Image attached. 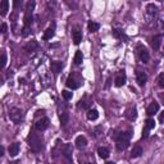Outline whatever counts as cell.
Wrapping results in <instances>:
<instances>
[{
    "instance_id": "obj_32",
    "label": "cell",
    "mask_w": 164,
    "mask_h": 164,
    "mask_svg": "<svg viewBox=\"0 0 164 164\" xmlns=\"http://www.w3.org/2000/svg\"><path fill=\"white\" fill-rule=\"evenodd\" d=\"M62 95H63V98L66 99V100H70V99H72V96H73V94L70 91H68V90H64V91H62Z\"/></svg>"
},
{
    "instance_id": "obj_17",
    "label": "cell",
    "mask_w": 164,
    "mask_h": 164,
    "mask_svg": "<svg viewBox=\"0 0 164 164\" xmlns=\"http://www.w3.org/2000/svg\"><path fill=\"white\" fill-rule=\"evenodd\" d=\"M141 154H142V147L136 145L132 149V151H131V156L132 158H139V156H141Z\"/></svg>"
},
{
    "instance_id": "obj_28",
    "label": "cell",
    "mask_w": 164,
    "mask_h": 164,
    "mask_svg": "<svg viewBox=\"0 0 164 164\" xmlns=\"http://www.w3.org/2000/svg\"><path fill=\"white\" fill-rule=\"evenodd\" d=\"M37 46H38V44L36 43V41H31V43L28 44V45H26V46H24V49L27 50V51H33V50L36 49Z\"/></svg>"
},
{
    "instance_id": "obj_12",
    "label": "cell",
    "mask_w": 164,
    "mask_h": 164,
    "mask_svg": "<svg viewBox=\"0 0 164 164\" xmlns=\"http://www.w3.org/2000/svg\"><path fill=\"white\" fill-rule=\"evenodd\" d=\"M140 59H141V62H144V63H147L150 60V54L145 47L140 50Z\"/></svg>"
},
{
    "instance_id": "obj_5",
    "label": "cell",
    "mask_w": 164,
    "mask_h": 164,
    "mask_svg": "<svg viewBox=\"0 0 164 164\" xmlns=\"http://www.w3.org/2000/svg\"><path fill=\"white\" fill-rule=\"evenodd\" d=\"M49 127V119L47 118H41L36 122V130L37 131H45Z\"/></svg>"
},
{
    "instance_id": "obj_9",
    "label": "cell",
    "mask_w": 164,
    "mask_h": 164,
    "mask_svg": "<svg viewBox=\"0 0 164 164\" xmlns=\"http://www.w3.org/2000/svg\"><path fill=\"white\" fill-rule=\"evenodd\" d=\"M86 145H87V140H86L85 136H77L76 139V146L78 147V149H83V147H86Z\"/></svg>"
},
{
    "instance_id": "obj_7",
    "label": "cell",
    "mask_w": 164,
    "mask_h": 164,
    "mask_svg": "<svg viewBox=\"0 0 164 164\" xmlns=\"http://www.w3.org/2000/svg\"><path fill=\"white\" fill-rule=\"evenodd\" d=\"M159 104L158 103H151V104L147 107V109H146V114L147 115H154V114H156L159 112Z\"/></svg>"
},
{
    "instance_id": "obj_11",
    "label": "cell",
    "mask_w": 164,
    "mask_h": 164,
    "mask_svg": "<svg viewBox=\"0 0 164 164\" xmlns=\"http://www.w3.org/2000/svg\"><path fill=\"white\" fill-rule=\"evenodd\" d=\"M19 153V144L18 142H14L9 146V155L10 156H17Z\"/></svg>"
},
{
    "instance_id": "obj_35",
    "label": "cell",
    "mask_w": 164,
    "mask_h": 164,
    "mask_svg": "<svg viewBox=\"0 0 164 164\" xmlns=\"http://www.w3.org/2000/svg\"><path fill=\"white\" fill-rule=\"evenodd\" d=\"M22 3H23V0H13V8L18 9L22 5Z\"/></svg>"
},
{
    "instance_id": "obj_31",
    "label": "cell",
    "mask_w": 164,
    "mask_h": 164,
    "mask_svg": "<svg viewBox=\"0 0 164 164\" xmlns=\"http://www.w3.org/2000/svg\"><path fill=\"white\" fill-rule=\"evenodd\" d=\"M35 9V0H30L27 4V8H26V13H32Z\"/></svg>"
},
{
    "instance_id": "obj_23",
    "label": "cell",
    "mask_w": 164,
    "mask_h": 164,
    "mask_svg": "<svg viewBox=\"0 0 164 164\" xmlns=\"http://www.w3.org/2000/svg\"><path fill=\"white\" fill-rule=\"evenodd\" d=\"M113 36L115 38H121V40H123V38L126 40V38H127V36L124 35V32L122 30H118V28H117V30H113Z\"/></svg>"
},
{
    "instance_id": "obj_16",
    "label": "cell",
    "mask_w": 164,
    "mask_h": 164,
    "mask_svg": "<svg viewBox=\"0 0 164 164\" xmlns=\"http://www.w3.org/2000/svg\"><path fill=\"white\" fill-rule=\"evenodd\" d=\"M81 41H82V32L78 30H75L73 31V43L76 45H78Z\"/></svg>"
},
{
    "instance_id": "obj_34",
    "label": "cell",
    "mask_w": 164,
    "mask_h": 164,
    "mask_svg": "<svg viewBox=\"0 0 164 164\" xmlns=\"http://www.w3.org/2000/svg\"><path fill=\"white\" fill-rule=\"evenodd\" d=\"M28 35H30V27H28V26H24L23 30H22V36H23V37H27Z\"/></svg>"
},
{
    "instance_id": "obj_39",
    "label": "cell",
    "mask_w": 164,
    "mask_h": 164,
    "mask_svg": "<svg viewBox=\"0 0 164 164\" xmlns=\"http://www.w3.org/2000/svg\"><path fill=\"white\" fill-rule=\"evenodd\" d=\"M3 155H4V146L0 145V156H3Z\"/></svg>"
},
{
    "instance_id": "obj_10",
    "label": "cell",
    "mask_w": 164,
    "mask_h": 164,
    "mask_svg": "<svg viewBox=\"0 0 164 164\" xmlns=\"http://www.w3.org/2000/svg\"><path fill=\"white\" fill-rule=\"evenodd\" d=\"M9 10V1L8 0H3L0 3V15H6Z\"/></svg>"
},
{
    "instance_id": "obj_18",
    "label": "cell",
    "mask_w": 164,
    "mask_h": 164,
    "mask_svg": "<svg viewBox=\"0 0 164 164\" xmlns=\"http://www.w3.org/2000/svg\"><path fill=\"white\" fill-rule=\"evenodd\" d=\"M66 85H67V87H69V89H72V90H76V89H78L80 83H77V82L75 81V80L72 78V77H69V78L67 80Z\"/></svg>"
},
{
    "instance_id": "obj_22",
    "label": "cell",
    "mask_w": 164,
    "mask_h": 164,
    "mask_svg": "<svg viewBox=\"0 0 164 164\" xmlns=\"http://www.w3.org/2000/svg\"><path fill=\"white\" fill-rule=\"evenodd\" d=\"M127 118L130 121H133V119H136V117H137V110H136V108H131L130 110L127 112Z\"/></svg>"
},
{
    "instance_id": "obj_36",
    "label": "cell",
    "mask_w": 164,
    "mask_h": 164,
    "mask_svg": "<svg viewBox=\"0 0 164 164\" xmlns=\"http://www.w3.org/2000/svg\"><path fill=\"white\" fill-rule=\"evenodd\" d=\"M6 31H8V26H6V23H3L1 28H0V32L1 33H6Z\"/></svg>"
},
{
    "instance_id": "obj_14",
    "label": "cell",
    "mask_w": 164,
    "mask_h": 164,
    "mask_svg": "<svg viewBox=\"0 0 164 164\" xmlns=\"http://www.w3.org/2000/svg\"><path fill=\"white\" fill-rule=\"evenodd\" d=\"M98 154H99V156H100L101 159H108L109 158V149L108 147H99L98 149Z\"/></svg>"
},
{
    "instance_id": "obj_26",
    "label": "cell",
    "mask_w": 164,
    "mask_h": 164,
    "mask_svg": "<svg viewBox=\"0 0 164 164\" xmlns=\"http://www.w3.org/2000/svg\"><path fill=\"white\" fill-rule=\"evenodd\" d=\"M53 36H54V30H53V28H47V30L44 32L43 38H44V40H50Z\"/></svg>"
},
{
    "instance_id": "obj_40",
    "label": "cell",
    "mask_w": 164,
    "mask_h": 164,
    "mask_svg": "<svg viewBox=\"0 0 164 164\" xmlns=\"http://www.w3.org/2000/svg\"><path fill=\"white\" fill-rule=\"evenodd\" d=\"M158 1H163V0H158Z\"/></svg>"
},
{
    "instance_id": "obj_1",
    "label": "cell",
    "mask_w": 164,
    "mask_h": 164,
    "mask_svg": "<svg viewBox=\"0 0 164 164\" xmlns=\"http://www.w3.org/2000/svg\"><path fill=\"white\" fill-rule=\"evenodd\" d=\"M30 146H31V149L33 150L35 153H38L41 149H43V141H41L40 137H37V136H30Z\"/></svg>"
},
{
    "instance_id": "obj_21",
    "label": "cell",
    "mask_w": 164,
    "mask_h": 164,
    "mask_svg": "<svg viewBox=\"0 0 164 164\" xmlns=\"http://www.w3.org/2000/svg\"><path fill=\"white\" fill-rule=\"evenodd\" d=\"M82 60H83V55H82V51H76V54H75V58H73V62H75V64H81L82 63Z\"/></svg>"
},
{
    "instance_id": "obj_2",
    "label": "cell",
    "mask_w": 164,
    "mask_h": 164,
    "mask_svg": "<svg viewBox=\"0 0 164 164\" xmlns=\"http://www.w3.org/2000/svg\"><path fill=\"white\" fill-rule=\"evenodd\" d=\"M9 118H10V121H13L14 123H18V122H21L22 118H23V113H22L21 109L13 108L10 110V113H9Z\"/></svg>"
},
{
    "instance_id": "obj_37",
    "label": "cell",
    "mask_w": 164,
    "mask_h": 164,
    "mask_svg": "<svg viewBox=\"0 0 164 164\" xmlns=\"http://www.w3.org/2000/svg\"><path fill=\"white\" fill-rule=\"evenodd\" d=\"M149 131H150V130L145 128V130L142 131V137H147V136H149Z\"/></svg>"
},
{
    "instance_id": "obj_15",
    "label": "cell",
    "mask_w": 164,
    "mask_h": 164,
    "mask_svg": "<svg viewBox=\"0 0 164 164\" xmlns=\"http://www.w3.org/2000/svg\"><path fill=\"white\" fill-rule=\"evenodd\" d=\"M99 118V112L96 109H90L87 112V119L89 121H96Z\"/></svg>"
},
{
    "instance_id": "obj_6",
    "label": "cell",
    "mask_w": 164,
    "mask_h": 164,
    "mask_svg": "<svg viewBox=\"0 0 164 164\" xmlns=\"http://www.w3.org/2000/svg\"><path fill=\"white\" fill-rule=\"evenodd\" d=\"M146 80H147V76L145 72L142 70H137L136 72V81L139 83V86H144L146 83Z\"/></svg>"
},
{
    "instance_id": "obj_4",
    "label": "cell",
    "mask_w": 164,
    "mask_h": 164,
    "mask_svg": "<svg viewBox=\"0 0 164 164\" xmlns=\"http://www.w3.org/2000/svg\"><path fill=\"white\" fill-rule=\"evenodd\" d=\"M130 146V140L124 137H118L117 140V149L118 150H126Z\"/></svg>"
},
{
    "instance_id": "obj_29",
    "label": "cell",
    "mask_w": 164,
    "mask_h": 164,
    "mask_svg": "<svg viewBox=\"0 0 164 164\" xmlns=\"http://www.w3.org/2000/svg\"><path fill=\"white\" fill-rule=\"evenodd\" d=\"M154 127H155V121L151 119V118H147L146 122H145V128H147V130H153Z\"/></svg>"
},
{
    "instance_id": "obj_3",
    "label": "cell",
    "mask_w": 164,
    "mask_h": 164,
    "mask_svg": "<svg viewBox=\"0 0 164 164\" xmlns=\"http://www.w3.org/2000/svg\"><path fill=\"white\" fill-rule=\"evenodd\" d=\"M126 81H127V77H126L124 70H119V72L117 73V76H115L114 85L117 86V87H121V86H123L124 83H126Z\"/></svg>"
},
{
    "instance_id": "obj_19",
    "label": "cell",
    "mask_w": 164,
    "mask_h": 164,
    "mask_svg": "<svg viewBox=\"0 0 164 164\" xmlns=\"http://www.w3.org/2000/svg\"><path fill=\"white\" fill-rule=\"evenodd\" d=\"M59 119H60V124H62V126H67V123H68V121H69V114L67 113V112H63V113L59 115Z\"/></svg>"
},
{
    "instance_id": "obj_38",
    "label": "cell",
    "mask_w": 164,
    "mask_h": 164,
    "mask_svg": "<svg viewBox=\"0 0 164 164\" xmlns=\"http://www.w3.org/2000/svg\"><path fill=\"white\" fill-rule=\"evenodd\" d=\"M163 119H164V113L162 112V113L159 114V123H163Z\"/></svg>"
},
{
    "instance_id": "obj_27",
    "label": "cell",
    "mask_w": 164,
    "mask_h": 164,
    "mask_svg": "<svg viewBox=\"0 0 164 164\" xmlns=\"http://www.w3.org/2000/svg\"><path fill=\"white\" fill-rule=\"evenodd\" d=\"M32 13H26V15H24V18H23V21H24V26H30L32 24Z\"/></svg>"
},
{
    "instance_id": "obj_33",
    "label": "cell",
    "mask_w": 164,
    "mask_h": 164,
    "mask_svg": "<svg viewBox=\"0 0 164 164\" xmlns=\"http://www.w3.org/2000/svg\"><path fill=\"white\" fill-rule=\"evenodd\" d=\"M158 85L159 87H164V73H160L159 77H158Z\"/></svg>"
},
{
    "instance_id": "obj_13",
    "label": "cell",
    "mask_w": 164,
    "mask_h": 164,
    "mask_svg": "<svg viewBox=\"0 0 164 164\" xmlns=\"http://www.w3.org/2000/svg\"><path fill=\"white\" fill-rule=\"evenodd\" d=\"M160 43H162V35H156L154 36V38L151 40V45L154 47V50H158L160 47Z\"/></svg>"
},
{
    "instance_id": "obj_8",
    "label": "cell",
    "mask_w": 164,
    "mask_h": 164,
    "mask_svg": "<svg viewBox=\"0 0 164 164\" xmlns=\"http://www.w3.org/2000/svg\"><path fill=\"white\" fill-rule=\"evenodd\" d=\"M50 68H51V72L57 75V73L62 72V69H63V63H62V62H51Z\"/></svg>"
},
{
    "instance_id": "obj_25",
    "label": "cell",
    "mask_w": 164,
    "mask_h": 164,
    "mask_svg": "<svg viewBox=\"0 0 164 164\" xmlns=\"http://www.w3.org/2000/svg\"><path fill=\"white\" fill-rule=\"evenodd\" d=\"M64 155H66L68 159L72 158V145L67 144V145L64 146Z\"/></svg>"
},
{
    "instance_id": "obj_24",
    "label": "cell",
    "mask_w": 164,
    "mask_h": 164,
    "mask_svg": "<svg viewBox=\"0 0 164 164\" xmlns=\"http://www.w3.org/2000/svg\"><path fill=\"white\" fill-rule=\"evenodd\" d=\"M87 27H89V31H90V32H96V31H99V28H100V24L96 23V22L90 21Z\"/></svg>"
},
{
    "instance_id": "obj_20",
    "label": "cell",
    "mask_w": 164,
    "mask_h": 164,
    "mask_svg": "<svg viewBox=\"0 0 164 164\" xmlns=\"http://www.w3.org/2000/svg\"><path fill=\"white\" fill-rule=\"evenodd\" d=\"M6 62H8V57H6L5 51H3V53L0 54V70L4 69V67L6 66Z\"/></svg>"
},
{
    "instance_id": "obj_30",
    "label": "cell",
    "mask_w": 164,
    "mask_h": 164,
    "mask_svg": "<svg viewBox=\"0 0 164 164\" xmlns=\"http://www.w3.org/2000/svg\"><path fill=\"white\" fill-rule=\"evenodd\" d=\"M147 13H149L150 15H154V14H156V10H158V8H156L154 4H149L147 5Z\"/></svg>"
}]
</instances>
